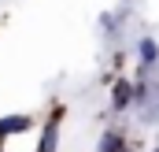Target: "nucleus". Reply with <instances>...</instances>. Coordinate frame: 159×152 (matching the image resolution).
Wrapping results in <instances>:
<instances>
[{"label":"nucleus","instance_id":"f257e3e1","mask_svg":"<svg viewBox=\"0 0 159 152\" xmlns=\"http://www.w3.org/2000/svg\"><path fill=\"white\" fill-rule=\"evenodd\" d=\"M67 115H70V108H67L63 100H52V108H48L44 119L37 122V145H34V152H59Z\"/></svg>","mask_w":159,"mask_h":152},{"label":"nucleus","instance_id":"f03ea898","mask_svg":"<svg viewBox=\"0 0 159 152\" xmlns=\"http://www.w3.org/2000/svg\"><path fill=\"white\" fill-rule=\"evenodd\" d=\"M133 78H159V37L137 34L133 37Z\"/></svg>","mask_w":159,"mask_h":152},{"label":"nucleus","instance_id":"7ed1b4c3","mask_svg":"<svg viewBox=\"0 0 159 152\" xmlns=\"http://www.w3.org/2000/svg\"><path fill=\"white\" fill-rule=\"evenodd\" d=\"M129 22L133 19H126L119 7H107V11H100L96 15V34H100V45L104 48H115V45H129Z\"/></svg>","mask_w":159,"mask_h":152},{"label":"nucleus","instance_id":"20e7f679","mask_svg":"<svg viewBox=\"0 0 159 152\" xmlns=\"http://www.w3.org/2000/svg\"><path fill=\"white\" fill-rule=\"evenodd\" d=\"M107 112L111 115H129L133 112V74H119L107 82Z\"/></svg>","mask_w":159,"mask_h":152},{"label":"nucleus","instance_id":"39448f33","mask_svg":"<svg viewBox=\"0 0 159 152\" xmlns=\"http://www.w3.org/2000/svg\"><path fill=\"white\" fill-rule=\"evenodd\" d=\"M37 122H41V119L30 115V112H7V115H0V145H11L15 137L34 134Z\"/></svg>","mask_w":159,"mask_h":152},{"label":"nucleus","instance_id":"423d86ee","mask_svg":"<svg viewBox=\"0 0 159 152\" xmlns=\"http://www.w3.org/2000/svg\"><path fill=\"white\" fill-rule=\"evenodd\" d=\"M129 134L122 126H104L100 137H96V152H129Z\"/></svg>","mask_w":159,"mask_h":152},{"label":"nucleus","instance_id":"0eeeda50","mask_svg":"<svg viewBox=\"0 0 159 152\" xmlns=\"http://www.w3.org/2000/svg\"><path fill=\"white\" fill-rule=\"evenodd\" d=\"M148 152H159V137H156V141H152V149H148Z\"/></svg>","mask_w":159,"mask_h":152},{"label":"nucleus","instance_id":"6e6552de","mask_svg":"<svg viewBox=\"0 0 159 152\" xmlns=\"http://www.w3.org/2000/svg\"><path fill=\"white\" fill-rule=\"evenodd\" d=\"M0 152H7V145H0Z\"/></svg>","mask_w":159,"mask_h":152}]
</instances>
